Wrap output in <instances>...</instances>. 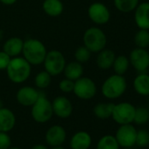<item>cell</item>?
<instances>
[{
    "label": "cell",
    "instance_id": "cell-1",
    "mask_svg": "<svg viewBox=\"0 0 149 149\" xmlns=\"http://www.w3.org/2000/svg\"><path fill=\"white\" fill-rule=\"evenodd\" d=\"M6 70L11 81L16 84H21L29 77L31 65L25 58L16 57L10 61Z\"/></svg>",
    "mask_w": 149,
    "mask_h": 149
},
{
    "label": "cell",
    "instance_id": "cell-2",
    "mask_svg": "<svg viewBox=\"0 0 149 149\" xmlns=\"http://www.w3.org/2000/svg\"><path fill=\"white\" fill-rule=\"evenodd\" d=\"M127 89L125 78L120 74H112L109 77L102 85V94L109 99L120 97Z\"/></svg>",
    "mask_w": 149,
    "mask_h": 149
},
{
    "label": "cell",
    "instance_id": "cell-3",
    "mask_svg": "<svg viewBox=\"0 0 149 149\" xmlns=\"http://www.w3.org/2000/svg\"><path fill=\"white\" fill-rule=\"evenodd\" d=\"M23 54L25 59L33 65H39L45 60L47 50L43 43L38 40H27L24 42Z\"/></svg>",
    "mask_w": 149,
    "mask_h": 149
},
{
    "label": "cell",
    "instance_id": "cell-4",
    "mask_svg": "<svg viewBox=\"0 0 149 149\" xmlns=\"http://www.w3.org/2000/svg\"><path fill=\"white\" fill-rule=\"evenodd\" d=\"M85 47L92 53H98L105 48L107 39L105 33L98 27L89 28L84 35Z\"/></svg>",
    "mask_w": 149,
    "mask_h": 149
},
{
    "label": "cell",
    "instance_id": "cell-5",
    "mask_svg": "<svg viewBox=\"0 0 149 149\" xmlns=\"http://www.w3.org/2000/svg\"><path fill=\"white\" fill-rule=\"evenodd\" d=\"M32 106V117L38 123L47 122L54 114L52 103L41 94Z\"/></svg>",
    "mask_w": 149,
    "mask_h": 149
},
{
    "label": "cell",
    "instance_id": "cell-6",
    "mask_svg": "<svg viewBox=\"0 0 149 149\" xmlns=\"http://www.w3.org/2000/svg\"><path fill=\"white\" fill-rule=\"evenodd\" d=\"M136 107L128 102H122L114 105L111 118L113 120L120 125L132 124L134 119Z\"/></svg>",
    "mask_w": 149,
    "mask_h": 149
},
{
    "label": "cell",
    "instance_id": "cell-7",
    "mask_svg": "<svg viewBox=\"0 0 149 149\" xmlns=\"http://www.w3.org/2000/svg\"><path fill=\"white\" fill-rule=\"evenodd\" d=\"M44 65L46 71L48 72L51 76H57L64 70L66 61L63 54L61 52L57 50H52L46 54Z\"/></svg>",
    "mask_w": 149,
    "mask_h": 149
},
{
    "label": "cell",
    "instance_id": "cell-8",
    "mask_svg": "<svg viewBox=\"0 0 149 149\" xmlns=\"http://www.w3.org/2000/svg\"><path fill=\"white\" fill-rule=\"evenodd\" d=\"M137 129L132 124L120 125L116 132L115 138L122 147H132L136 142Z\"/></svg>",
    "mask_w": 149,
    "mask_h": 149
},
{
    "label": "cell",
    "instance_id": "cell-9",
    "mask_svg": "<svg viewBox=\"0 0 149 149\" xmlns=\"http://www.w3.org/2000/svg\"><path fill=\"white\" fill-rule=\"evenodd\" d=\"M73 91L79 98L88 100L96 95L97 86L91 79L88 77H80L74 83Z\"/></svg>",
    "mask_w": 149,
    "mask_h": 149
},
{
    "label": "cell",
    "instance_id": "cell-10",
    "mask_svg": "<svg viewBox=\"0 0 149 149\" xmlns=\"http://www.w3.org/2000/svg\"><path fill=\"white\" fill-rule=\"evenodd\" d=\"M130 64L139 73L146 72L149 68V51L146 48L135 47L129 55Z\"/></svg>",
    "mask_w": 149,
    "mask_h": 149
},
{
    "label": "cell",
    "instance_id": "cell-11",
    "mask_svg": "<svg viewBox=\"0 0 149 149\" xmlns=\"http://www.w3.org/2000/svg\"><path fill=\"white\" fill-rule=\"evenodd\" d=\"M90 19L97 25H104L108 23L111 18L109 9L102 3L92 4L88 10Z\"/></svg>",
    "mask_w": 149,
    "mask_h": 149
},
{
    "label": "cell",
    "instance_id": "cell-12",
    "mask_svg": "<svg viewBox=\"0 0 149 149\" xmlns=\"http://www.w3.org/2000/svg\"><path fill=\"white\" fill-rule=\"evenodd\" d=\"M134 22L139 29L149 30V2L139 4L135 8Z\"/></svg>",
    "mask_w": 149,
    "mask_h": 149
},
{
    "label": "cell",
    "instance_id": "cell-13",
    "mask_svg": "<svg viewBox=\"0 0 149 149\" xmlns=\"http://www.w3.org/2000/svg\"><path fill=\"white\" fill-rule=\"evenodd\" d=\"M53 112L61 118H68L73 111V106L71 102L64 97H58L54 98L52 103Z\"/></svg>",
    "mask_w": 149,
    "mask_h": 149
},
{
    "label": "cell",
    "instance_id": "cell-14",
    "mask_svg": "<svg viewBox=\"0 0 149 149\" xmlns=\"http://www.w3.org/2000/svg\"><path fill=\"white\" fill-rule=\"evenodd\" d=\"M66 131L62 126L53 125L46 132V141L52 147L60 146L66 140Z\"/></svg>",
    "mask_w": 149,
    "mask_h": 149
},
{
    "label": "cell",
    "instance_id": "cell-15",
    "mask_svg": "<svg viewBox=\"0 0 149 149\" xmlns=\"http://www.w3.org/2000/svg\"><path fill=\"white\" fill-rule=\"evenodd\" d=\"M40 92L32 87H23L17 93L18 102L24 106H32L39 98Z\"/></svg>",
    "mask_w": 149,
    "mask_h": 149
},
{
    "label": "cell",
    "instance_id": "cell-16",
    "mask_svg": "<svg viewBox=\"0 0 149 149\" xmlns=\"http://www.w3.org/2000/svg\"><path fill=\"white\" fill-rule=\"evenodd\" d=\"M91 136L84 131L74 133L70 139L71 149H89L91 145Z\"/></svg>",
    "mask_w": 149,
    "mask_h": 149
},
{
    "label": "cell",
    "instance_id": "cell-17",
    "mask_svg": "<svg viewBox=\"0 0 149 149\" xmlns=\"http://www.w3.org/2000/svg\"><path fill=\"white\" fill-rule=\"evenodd\" d=\"M16 123L14 113L7 108H0V132H8L13 129Z\"/></svg>",
    "mask_w": 149,
    "mask_h": 149
},
{
    "label": "cell",
    "instance_id": "cell-18",
    "mask_svg": "<svg viewBox=\"0 0 149 149\" xmlns=\"http://www.w3.org/2000/svg\"><path fill=\"white\" fill-rule=\"evenodd\" d=\"M133 89L140 96H149V74L146 72L139 73L133 80Z\"/></svg>",
    "mask_w": 149,
    "mask_h": 149
},
{
    "label": "cell",
    "instance_id": "cell-19",
    "mask_svg": "<svg viewBox=\"0 0 149 149\" xmlns=\"http://www.w3.org/2000/svg\"><path fill=\"white\" fill-rule=\"evenodd\" d=\"M115 57V53L112 50L104 48L98 52V55L97 57V64L102 69H109L112 67Z\"/></svg>",
    "mask_w": 149,
    "mask_h": 149
},
{
    "label": "cell",
    "instance_id": "cell-20",
    "mask_svg": "<svg viewBox=\"0 0 149 149\" xmlns=\"http://www.w3.org/2000/svg\"><path fill=\"white\" fill-rule=\"evenodd\" d=\"M84 73V68L78 61H73L67 64L64 68V74L67 79L77 81L79 79Z\"/></svg>",
    "mask_w": 149,
    "mask_h": 149
},
{
    "label": "cell",
    "instance_id": "cell-21",
    "mask_svg": "<svg viewBox=\"0 0 149 149\" xmlns=\"http://www.w3.org/2000/svg\"><path fill=\"white\" fill-rule=\"evenodd\" d=\"M24 41L18 37L9 39L4 45V52H6L10 57L19 55L23 49Z\"/></svg>",
    "mask_w": 149,
    "mask_h": 149
},
{
    "label": "cell",
    "instance_id": "cell-22",
    "mask_svg": "<svg viewBox=\"0 0 149 149\" xmlns=\"http://www.w3.org/2000/svg\"><path fill=\"white\" fill-rule=\"evenodd\" d=\"M43 10L51 17H57L63 11V5L60 0H45L43 3Z\"/></svg>",
    "mask_w": 149,
    "mask_h": 149
},
{
    "label": "cell",
    "instance_id": "cell-23",
    "mask_svg": "<svg viewBox=\"0 0 149 149\" xmlns=\"http://www.w3.org/2000/svg\"><path fill=\"white\" fill-rule=\"evenodd\" d=\"M114 104L112 103H100L94 107V114L97 118L100 119H107L111 117L112 111L114 108Z\"/></svg>",
    "mask_w": 149,
    "mask_h": 149
},
{
    "label": "cell",
    "instance_id": "cell-24",
    "mask_svg": "<svg viewBox=\"0 0 149 149\" xmlns=\"http://www.w3.org/2000/svg\"><path fill=\"white\" fill-rule=\"evenodd\" d=\"M130 66V61L129 58H127L125 55H118L115 57L114 62H113V69L115 71V74L123 76L126 73Z\"/></svg>",
    "mask_w": 149,
    "mask_h": 149
},
{
    "label": "cell",
    "instance_id": "cell-25",
    "mask_svg": "<svg viewBox=\"0 0 149 149\" xmlns=\"http://www.w3.org/2000/svg\"><path fill=\"white\" fill-rule=\"evenodd\" d=\"M139 4V0H114L115 7L121 13L133 12Z\"/></svg>",
    "mask_w": 149,
    "mask_h": 149
},
{
    "label": "cell",
    "instance_id": "cell-26",
    "mask_svg": "<svg viewBox=\"0 0 149 149\" xmlns=\"http://www.w3.org/2000/svg\"><path fill=\"white\" fill-rule=\"evenodd\" d=\"M97 149H119V145L112 135H104L97 142Z\"/></svg>",
    "mask_w": 149,
    "mask_h": 149
},
{
    "label": "cell",
    "instance_id": "cell-27",
    "mask_svg": "<svg viewBox=\"0 0 149 149\" xmlns=\"http://www.w3.org/2000/svg\"><path fill=\"white\" fill-rule=\"evenodd\" d=\"M134 44L137 47L140 48H146L149 47V30H138L134 35Z\"/></svg>",
    "mask_w": 149,
    "mask_h": 149
},
{
    "label": "cell",
    "instance_id": "cell-28",
    "mask_svg": "<svg viewBox=\"0 0 149 149\" xmlns=\"http://www.w3.org/2000/svg\"><path fill=\"white\" fill-rule=\"evenodd\" d=\"M149 121V110L146 107H138L135 110L133 122L136 125H145Z\"/></svg>",
    "mask_w": 149,
    "mask_h": 149
},
{
    "label": "cell",
    "instance_id": "cell-29",
    "mask_svg": "<svg viewBox=\"0 0 149 149\" xmlns=\"http://www.w3.org/2000/svg\"><path fill=\"white\" fill-rule=\"evenodd\" d=\"M51 83V74L47 71L40 72L35 77V85L40 89H45Z\"/></svg>",
    "mask_w": 149,
    "mask_h": 149
},
{
    "label": "cell",
    "instance_id": "cell-30",
    "mask_svg": "<svg viewBox=\"0 0 149 149\" xmlns=\"http://www.w3.org/2000/svg\"><path fill=\"white\" fill-rule=\"evenodd\" d=\"M135 145L139 147H145L149 145V132L146 130L140 129L137 131Z\"/></svg>",
    "mask_w": 149,
    "mask_h": 149
},
{
    "label": "cell",
    "instance_id": "cell-31",
    "mask_svg": "<svg viewBox=\"0 0 149 149\" xmlns=\"http://www.w3.org/2000/svg\"><path fill=\"white\" fill-rule=\"evenodd\" d=\"M91 51L84 46V47H79L76 53H74V57H76L77 61L80 63L86 62L91 58Z\"/></svg>",
    "mask_w": 149,
    "mask_h": 149
},
{
    "label": "cell",
    "instance_id": "cell-32",
    "mask_svg": "<svg viewBox=\"0 0 149 149\" xmlns=\"http://www.w3.org/2000/svg\"><path fill=\"white\" fill-rule=\"evenodd\" d=\"M12 145V140L7 132H0V149H8Z\"/></svg>",
    "mask_w": 149,
    "mask_h": 149
},
{
    "label": "cell",
    "instance_id": "cell-33",
    "mask_svg": "<svg viewBox=\"0 0 149 149\" xmlns=\"http://www.w3.org/2000/svg\"><path fill=\"white\" fill-rule=\"evenodd\" d=\"M74 83L72 81V80H69V79H64L62 80L60 84H59V88L61 91L63 92H66V93H69L71 91H73L74 90Z\"/></svg>",
    "mask_w": 149,
    "mask_h": 149
},
{
    "label": "cell",
    "instance_id": "cell-34",
    "mask_svg": "<svg viewBox=\"0 0 149 149\" xmlns=\"http://www.w3.org/2000/svg\"><path fill=\"white\" fill-rule=\"evenodd\" d=\"M10 61L11 58L6 52H0V69L6 68Z\"/></svg>",
    "mask_w": 149,
    "mask_h": 149
},
{
    "label": "cell",
    "instance_id": "cell-35",
    "mask_svg": "<svg viewBox=\"0 0 149 149\" xmlns=\"http://www.w3.org/2000/svg\"><path fill=\"white\" fill-rule=\"evenodd\" d=\"M31 149H48L46 146L44 145H41V144H37V145H34Z\"/></svg>",
    "mask_w": 149,
    "mask_h": 149
},
{
    "label": "cell",
    "instance_id": "cell-36",
    "mask_svg": "<svg viewBox=\"0 0 149 149\" xmlns=\"http://www.w3.org/2000/svg\"><path fill=\"white\" fill-rule=\"evenodd\" d=\"M3 4H5V5H13L17 0H0Z\"/></svg>",
    "mask_w": 149,
    "mask_h": 149
},
{
    "label": "cell",
    "instance_id": "cell-37",
    "mask_svg": "<svg viewBox=\"0 0 149 149\" xmlns=\"http://www.w3.org/2000/svg\"><path fill=\"white\" fill-rule=\"evenodd\" d=\"M51 149H65V148H63V147H61V146H54V147L51 148Z\"/></svg>",
    "mask_w": 149,
    "mask_h": 149
},
{
    "label": "cell",
    "instance_id": "cell-38",
    "mask_svg": "<svg viewBox=\"0 0 149 149\" xmlns=\"http://www.w3.org/2000/svg\"><path fill=\"white\" fill-rule=\"evenodd\" d=\"M8 149H21V148H19V147H9Z\"/></svg>",
    "mask_w": 149,
    "mask_h": 149
},
{
    "label": "cell",
    "instance_id": "cell-39",
    "mask_svg": "<svg viewBox=\"0 0 149 149\" xmlns=\"http://www.w3.org/2000/svg\"><path fill=\"white\" fill-rule=\"evenodd\" d=\"M3 107V102L0 100V108H2Z\"/></svg>",
    "mask_w": 149,
    "mask_h": 149
},
{
    "label": "cell",
    "instance_id": "cell-40",
    "mask_svg": "<svg viewBox=\"0 0 149 149\" xmlns=\"http://www.w3.org/2000/svg\"><path fill=\"white\" fill-rule=\"evenodd\" d=\"M123 149H131V147H123Z\"/></svg>",
    "mask_w": 149,
    "mask_h": 149
}]
</instances>
